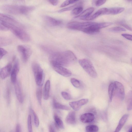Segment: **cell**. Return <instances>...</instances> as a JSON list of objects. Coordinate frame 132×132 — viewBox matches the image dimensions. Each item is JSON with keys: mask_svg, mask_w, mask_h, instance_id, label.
I'll return each mask as SVG.
<instances>
[{"mask_svg": "<svg viewBox=\"0 0 132 132\" xmlns=\"http://www.w3.org/2000/svg\"><path fill=\"white\" fill-rule=\"evenodd\" d=\"M36 96L38 101L41 105L42 96V90L41 86H38L36 91Z\"/></svg>", "mask_w": 132, "mask_h": 132, "instance_id": "cell-28", "label": "cell"}, {"mask_svg": "<svg viewBox=\"0 0 132 132\" xmlns=\"http://www.w3.org/2000/svg\"><path fill=\"white\" fill-rule=\"evenodd\" d=\"M131 62L132 63V58L131 59Z\"/></svg>", "mask_w": 132, "mask_h": 132, "instance_id": "cell-47", "label": "cell"}, {"mask_svg": "<svg viewBox=\"0 0 132 132\" xmlns=\"http://www.w3.org/2000/svg\"><path fill=\"white\" fill-rule=\"evenodd\" d=\"M65 121L67 123L72 125L75 123L76 122L75 113L74 111L70 112L65 118Z\"/></svg>", "mask_w": 132, "mask_h": 132, "instance_id": "cell-19", "label": "cell"}, {"mask_svg": "<svg viewBox=\"0 0 132 132\" xmlns=\"http://www.w3.org/2000/svg\"><path fill=\"white\" fill-rule=\"evenodd\" d=\"M61 94L62 97L65 100H69L71 99L70 95L67 92H62Z\"/></svg>", "mask_w": 132, "mask_h": 132, "instance_id": "cell-36", "label": "cell"}, {"mask_svg": "<svg viewBox=\"0 0 132 132\" xmlns=\"http://www.w3.org/2000/svg\"><path fill=\"white\" fill-rule=\"evenodd\" d=\"M98 130V127L96 125H89L85 127L86 132H97Z\"/></svg>", "mask_w": 132, "mask_h": 132, "instance_id": "cell-27", "label": "cell"}, {"mask_svg": "<svg viewBox=\"0 0 132 132\" xmlns=\"http://www.w3.org/2000/svg\"><path fill=\"white\" fill-rule=\"evenodd\" d=\"M94 115L90 112L82 114L80 118L81 122L84 123L91 122L94 120Z\"/></svg>", "mask_w": 132, "mask_h": 132, "instance_id": "cell-14", "label": "cell"}, {"mask_svg": "<svg viewBox=\"0 0 132 132\" xmlns=\"http://www.w3.org/2000/svg\"><path fill=\"white\" fill-rule=\"evenodd\" d=\"M30 110L33 115L34 121L35 125L37 127H38L39 125V121L38 116L33 110L31 109Z\"/></svg>", "mask_w": 132, "mask_h": 132, "instance_id": "cell-30", "label": "cell"}, {"mask_svg": "<svg viewBox=\"0 0 132 132\" xmlns=\"http://www.w3.org/2000/svg\"><path fill=\"white\" fill-rule=\"evenodd\" d=\"M93 22H80L72 21L68 23L67 27L69 29L82 31L92 23Z\"/></svg>", "mask_w": 132, "mask_h": 132, "instance_id": "cell-6", "label": "cell"}, {"mask_svg": "<svg viewBox=\"0 0 132 132\" xmlns=\"http://www.w3.org/2000/svg\"><path fill=\"white\" fill-rule=\"evenodd\" d=\"M32 68L37 85L38 86H42L44 80V75L43 69L36 63H33Z\"/></svg>", "mask_w": 132, "mask_h": 132, "instance_id": "cell-3", "label": "cell"}, {"mask_svg": "<svg viewBox=\"0 0 132 132\" xmlns=\"http://www.w3.org/2000/svg\"><path fill=\"white\" fill-rule=\"evenodd\" d=\"M106 1L105 0H95L94 1V3L95 6H99L104 4Z\"/></svg>", "mask_w": 132, "mask_h": 132, "instance_id": "cell-37", "label": "cell"}, {"mask_svg": "<svg viewBox=\"0 0 132 132\" xmlns=\"http://www.w3.org/2000/svg\"><path fill=\"white\" fill-rule=\"evenodd\" d=\"M78 1V0H66L61 4L60 7H64L69 5L70 4H72L75 3Z\"/></svg>", "mask_w": 132, "mask_h": 132, "instance_id": "cell-35", "label": "cell"}, {"mask_svg": "<svg viewBox=\"0 0 132 132\" xmlns=\"http://www.w3.org/2000/svg\"><path fill=\"white\" fill-rule=\"evenodd\" d=\"M124 8L122 7H114L108 8L105 14H117L122 12L124 11Z\"/></svg>", "mask_w": 132, "mask_h": 132, "instance_id": "cell-20", "label": "cell"}, {"mask_svg": "<svg viewBox=\"0 0 132 132\" xmlns=\"http://www.w3.org/2000/svg\"><path fill=\"white\" fill-rule=\"evenodd\" d=\"M70 81L73 85L76 88H79L81 86V83L80 81L75 78H71Z\"/></svg>", "mask_w": 132, "mask_h": 132, "instance_id": "cell-34", "label": "cell"}, {"mask_svg": "<svg viewBox=\"0 0 132 132\" xmlns=\"http://www.w3.org/2000/svg\"><path fill=\"white\" fill-rule=\"evenodd\" d=\"M15 132H21V127L19 124H17L16 125Z\"/></svg>", "mask_w": 132, "mask_h": 132, "instance_id": "cell-44", "label": "cell"}, {"mask_svg": "<svg viewBox=\"0 0 132 132\" xmlns=\"http://www.w3.org/2000/svg\"><path fill=\"white\" fill-rule=\"evenodd\" d=\"M108 30L111 32H117L125 31L126 30L123 28L117 27L110 28L108 29Z\"/></svg>", "mask_w": 132, "mask_h": 132, "instance_id": "cell-31", "label": "cell"}, {"mask_svg": "<svg viewBox=\"0 0 132 132\" xmlns=\"http://www.w3.org/2000/svg\"><path fill=\"white\" fill-rule=\"evenodd\" d=\"M10 92L9 88H7L6 93V98L7 102L8 104H9L10 102Z\"/></svg>", "mask_w": 132, "mask_h": 132, "instance_id": "cell-38", "label": "cell"}, {"mask_svg": "<svg viewBox=\"0 0 132 132\" xmlns=\"http://www.w3.org/2000/svg\"><path fill=\"white\" fill-rule=\"evenodd\" d=\"M0 58L1 59L7 53V52L5 50L2 48H0Z\"/></svg>", "mask_w": 132, "mask_h": 132, "instance_id": "cell-39", "label": "cell"}, {"mask_svg": "<svg viewBox=\"0 0 132 132\" xmlns=\"http://www.w3.org/2000/svg\"><path fill=\"white\" fill-rule=\"evenodd\" d=\"M127 109L128 111L132 110V91H129L126 97Z\"/></svg>", "mask_w": 132, "mask_h": 132, "instance_id": "cell-22", "label": "cell"}, {"mask_svg": "<svg viewBox=\"0 0 132 132\" xmlns=\"http://www.w3.org/2000/svg\"><path fill=\"white\" fill-rule=\"evenodd\" d=\"M54 108L56 109L69 110L70 109V108L66 105L62 104L54 100L53 103Z\"/></svg>", "mask_w": 132, "mask_h": 132, "instance_id": "cell-26", "label": "cell"}, {"mask_svg": "<svg viewBox=\"0 0 132 132\" xmlns=\"http://www.w3.org/2000/svg\"><path fill=\"white\" fill-rule=\"evenodd\" d=\"M19 70V69L18 68L14 67H13L11 73V80L12 83L14 84L17 81L16 76Z\"/></svg>", "mask_w": 132, "mask_h": 132, "instance_id": "cell-24", "label": "cell"}, {"mask_svg": "<svg viewBox=\"0 0 132 132\" xmlns=\"http://www.w3.org/2000/svg\"><path fill=\"white\" fill-rule=\"evenodd\" d=\"M12 69V64L9 63L1 69L0 71V76L2 79H4L7 77L11 74Z\"/></svg>", "mask_w": 132, "mask_h": 132, "instance_id": "cell-12", "label": "cell"}, {"mask_svg": "<svg viewBox=\"0 0 132 132\" xmlns=\"http://www.w3.org/2000/svg\"><path fill=\"white\" fill-rule=\"evenodd\" d=\"M119 23L121 26L124 27L126 29L132 31V28L127 24L123 22H120Z\"/></svg>", "mask_w": 132, "mask_h": 132, "instance_id": "cell-40", "label": "cell"}, {"mask_svg": "<svg viewBox=\"0 0 132 132\" xmlns=\"http://www.w3.org/2000/svg\"><path fill=\"white\" fill-rule=\"evenodd\" d=\"M27 126L28 132H33L31 116L29 114L27 119Z\"/></svg>", "mask_w": 132, "mask_h": 132, "instance_id": "cell-33", "label": "cell"}, {"mask_svg": "<svg viewBox=\"0 0 132 132\" xmlns=\"http://www.w3.org/2000/svg\"><path fill=\"white\" fill-rule=\"evenodd\" d=\"M4 42L3 43L2 45H3V44L4 45H6V44L9 43H10V40L8 39H7L6 38H2V39L1 40H0V42Z\"/></svg>", "mask_w": 132, "mask_h": 132, "instance_id": "cell-42", "label": "cell"}, {"mask_svg": "<svg viewBox=\"0 0 132 132\" xmlns=\"http://www.w3.org/2000/svg\"><path fill=\"white\" fill-rule=\"evenodd\" d=\"M53 118L55 125L57 127L62 129L64 128V126L62 121L57 115L55 114Z\"/></svg>", "mask_w": 132, "mask_h": 132, "instance_id": "cell-25", "label": "cell"}, {"mask_svg": "<svg viewBox=\"0 0 132 132\" xmlns=\"http://www.w3.org/2000/svg\"><path fill=\"white\" fill-rule=\"evenodd\" d=\"M108 8H103L98 10L92 15L87 18L85 20H94L101 14H105Z\"/></svg>", "mask_w": 132, "mask_h": 132, "instance_id": "cell-17", "label": "cell"}, {"mask_svg": "<svg viewBox=\"0 0 132 132\" xmlns=\"http://www.w3.org/2000/svg\"><path fill=\"white\" fill-rule=\"evenodd\" d=\"M48 1L53 6L56 5L59 3V1L58 0H49Z\"/></svg>", "mask_w": 132, "mask_h": 132, "instance_id": "cell-43", "label": "cell"}, {"mask_svg": "<svg viewBox=\"0 0 132 132\" xmlns=\"http://www.w3.org/2000/svg\"><path fill=\"white\" fill-rule=\"evenodd\" d=\"M115 85V95L121 101L123 100L125 97V91L123 85L118 81L114 82Z\"/></svg>", "mask_w": 132, "mask_h": 132, "instance_id": "cell-8", "label": "cell"}, {"mask_svg": "<svg viewBox=\"0 0 132 132\" xmlns=\"http://www.w3.org/2000/svg\"><path fill=\"white\" fill-rule=\"evenodd\" d=\"M51 65L54 70L61 75L66 77L71 76V72L63 66L55 64H51Z\"/></svg>", "mask_w": 132, "mask_h": 132, "instance_id": "cell-9", "label": "cell"}, {"mask_svg": "<svg viewBox=\"0 0 132 132\" xmlns=\"http://www.w3.org/2000/svg\"><path fill=\"white\" fill-rule=\"evenodd\" d=\"M115 85L114 82H111L109 85L108 88V94L110 102H111L115 95Z\"/></svg>", "mask_w": 132, "mask_h": 132, "instance_id": "cell-23", "label": "cell"}, {"mask_svg": "<svg viewBox=\"0 0 132 132\" xmlns=\"http://www.w3.org/2000/svg\"><path fill=\"white\" fill-rule=\"evenodd\" d=\"M127 132H132V127L129 129Z\"/></svg>", "mask_w": 132, "mask_h": 132, "instance_id": "cell-46", "label": "cell"}, {"mask_svg": "<svg viewBox=\"0 0 132 132\" xmlns=\"http://www.w3.org/2000/svg\"><path fill=\"white\" fill-rule=\"evenodd\" d=\"M18 26H14L10 30L18 38L25 42L29 41L30 37L29 35L23 29Z\"/></svg>", "mask_w": 132, "mask_h": 132, "instance_id": "cell-5", "label": "cell"}, {"mask_svg": "<svg viewBox=\"0 0 132 132\" xmlns=\"http://www.w3.org/2000/svg\"><path fill=\"white\" fill-rule=\"evenodd\" d=\"M17 49L18 51L21 54L22 60L24 62H26L30 56L32 51L28 46L23 45H19Z\"/></svg>", "mask_w": 132, "mask_h": 132, "instance_id": "cell-7", "label": "cell"}, {"mask_svg": "<svg viewBox=\"0 0 132 132\" xmlns=\"http://www.w3.org/2000/svg\"><path fill=\"white\" fill-rule=\"evenodd\" d=\"M83 9V7L81 6L77 7L72 10L71 13L73 15H78L82 11Z\"/></svg>", "mask_w": 132, "mask_h": 132, "instance_id": "cell-32", "label": "cell"}, {"mask_svg": "<svg viewBox=\"0 0 132 132\" xmlns=\"http://www.w3.org/2000/svg\"><path fill=\"white\" fill-rule=\"evenodd\" d=\"M79 63L85 71L91 77L95 78L97 76V73L93 65L89 60L86 59H80Z\"/></svg>", "mask_w": 132, "mask_h": 132, "instance_id": "cell-4", "label": "cell"}, {"mask_svg": "<svg viewBox=\"0 0 132 132\" xmlns=\"http://www.w3.org/2000/svg\"><path fill=\"white\" fill-rule=\"evenodd\" d=\"M50 87V81L48 80L45 84L43 92V97L45 100H48L49 97Z\"/></svg>", "mask_w": 132, "mask_h": 132, "instance_id": "cell-21", "label": "cell"}, {"mask_svg": "<svg viewBox=\"0 0 132 132\" xmlns=\"http://www.w3.org/2000/svg\"><path fill=\"white\" fill-rule=\"evenodd\" d=\"M50 60L51 64H57L63 67L76 62L77 58L72 52L67 50L53 53L50 56Z\"/></svg>", "mask_w": 132, "mask_h": 132, "instance_id": "cell-1", "label": "cell"}, {"mask_svg": "<svg viewBox=\"0 0 132 132\" xmlns=\"http://www.w3.org/2000/svg\"><path fill=\"white\" fill-rule=\"evenodd\" d=\"M121 35L127 39L132 41V35L126 34H123Z\"/></svg>", "mask_w": 132, "mask_h": 132, "instance_id": "cell-41", "label": "cell"}, {"mask_svg": "<svg viewBox=\"0 0 132 132\" xmlns=\"http://www.w3.org/2000/svg\"><path fill=\"white\" fill-rule=\"evenodd\" d=\"M81 4L80 3H77L71 6L62 9L59 11L58 12H62L71 10H72L76 7L80 6Z\"/></svg>", "mask_w": 132, "mask_h": 132, "instance_id": "cell-29", "label": "cell"}, {"mask_svg": "<svg viewBox=\"0 0 132 132\" xmlns=\"http://www.w3.org/2000/svg\"><path fill=\"white\" fill-rule=\"evenodd\" d=\"M10 132H13V131H11Z\"/></svg>", "mask_w": 132, "mask_h": 132, "instance_id": "cell-48", "label": "cell"}, {"mask_svg": "<svg viewBox=\"0 0 132 132\" xmlns=\"http://www.w3.org/2000/svg\"><path fill=\"white\" fill-rule=\"evenodd\" d=\"M3 11L14 14H26L32 11L35 9L32 6L5 5L2 7Z\"/></svg>", "mask_w": 132, "mask_h": 132, "instance_id": "cell-2", "label": "cell"}, {"mask_svg": "<svg viewBox=\"0 0 132 132\" xmlns=\"http://www.w3.org/2000/svg\"><path fill=\"white\" fill-rule=\"evenodd\" d=\"M44 19L46 24L48 26L54 27L60 26L62 23V21L59 20L51 16H45Z\"/></svg>", "mask_w": 132, "mask_h": 132, "instance_id": "cell-10", "label": "cell"}, {"mask_svg": "<svg viewBox=\"0 0 132 132\" xmlns=\"http://www.w3.org/2000/svg\"><path fill=\"white\" fill-rule=\"evenodd\" d=\"M49 132H55L54 128L52 125H50L49 126Z\"/></svg>", "mask_w": 132, "mask_h": 132, "instance_id": "cell-45", "label": "cell"}, {"mask_svg": "<svg viewBox=\"0 0 132 132\" xmlns=\"http://www.w3.org/2000/svg\"><path fill=\"white\" fill-rule=\"evenodd\" d=\"M14 84L15 94L17 98L20 102L22 103L24 101V97L20 84L17 81Z\"/></svg>", "mask_w": 132, "mask_h": 132, "instance_id": "cell-13", "label": "cell"}, {"mask_svg": "<svg viewBox=\"0 0 132 132\" xmlns=\"http://www.w3.org/2000/svg\"><path fill=\"white\" fill-rule=\"evenodd\" d=\"M88 101V99H82L77 101L70 102L69 103V104L74 110L78 111L80 109L82 106L86 104Z\"/></svg>", "mask_w": 132, "mask_h": 132, "instance_id": "cell-11", "label": "cell"}, {"mask_svg": "<svg viewBox=\"0 0 132 132\" xmlns=\"http://www.w3.org/2000/svg\"><path fill=\"white\" fill-rule=\"evenodd\" d=\"M94 10V8L93 7L88 8L77 16L76 17H79L81 20H85L87 18L90 16Z\"/></svg>", "mask_w": 132, "mask_h": 132, "instance_id": "cell-16", "label": "cell"}, {"mask_svg": "<svg viewBox=\"0 0 132 132\" xmlns=\"http://www.w3.org/2000/svg\"><path fill=\"white\" fill-rule=\"evenodd\" d=\"M129 117L128 114L124 115L121 118L114 132H119L125 124Z\"/></svg>", "mask_w": 132, "mask_h": 132, "instance_id": "cell-18", "label": "cell"}, {"mask_svg": "<svg viewBox=\"0 0 132 132\" xmlns=\"http://www.w3.org/2000/svg\"><path fill=\"white\" fill-rule=\"evenodd\" d=\"M0 20L15 24L19 25L17 21L11 16L3 13H0Z\"/></svg>", "mask_w": 132, "mask_h": 132, "instance_id": "cell-15", "label": "cell"}]
</instances>
